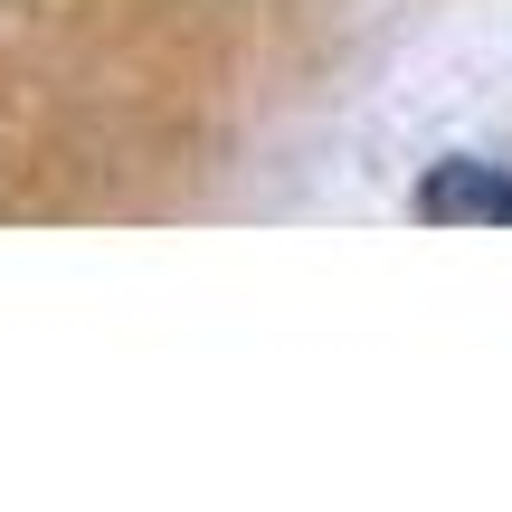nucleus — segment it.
<instances>
[{"label":"nucleus","instance_id":"nucleus-1","mask_svg":"<svg viewBox=\"0 0 512 512\" xmlns=\"http://www.w3.org/2000/svg\"><path fill=\"white\" fill-rule=\"evenodd\" d=\"M418 219H437V228H512V171H494V162H437L418 181Z\"/></svg>","mask_w":512,"mask_h":512}]
</instances>
